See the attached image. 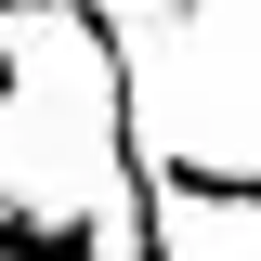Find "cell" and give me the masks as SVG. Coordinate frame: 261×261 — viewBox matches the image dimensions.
<instances>
[{"label":"cell","mask_w":261,"mask_h":261,"mask_svg":"<svg viewBox=\"0 0 261 261\" xmlns=\"http://www.w3.org/2000/svg\"><path fill=\"white\" fill-rule=\"evenodd\" d=\"M0 261H118L105 209H39V196H0Z\"/></svg>","instance_id":"6da1fadb"}]
</instances>
